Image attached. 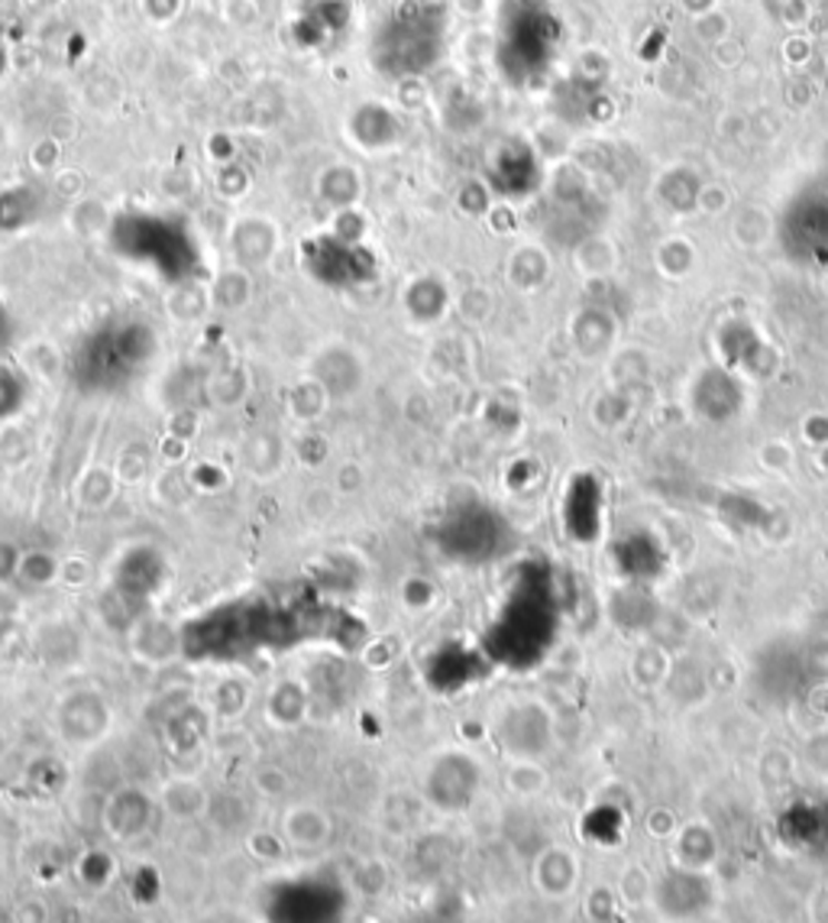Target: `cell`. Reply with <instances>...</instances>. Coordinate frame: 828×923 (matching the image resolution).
I'll list each match as a JSON object with an SVG mask.
<instances>
[{
  "label": "cell",
  "mask_w": 828,
  "mask_h": 923,
  "mask_svg": "<svg viewBox=\"0 0 828 923\" xmlns=\"http://www.w3.org/2000/svg\"><path fill=\"white\" fill-rule=\"evenodd\" d=\"M435 7L428 3H408L382 27L372 52H379V65L389 75H418L428 65H435L440 49V27H437Z\"/></svg>",
  "instance_id": "6da1fadb"
},
{
  "label": "cell",
  "mask_w": 828,
  "mask_h": 923,
  "mask_svg": "<svg viewBox=\"0 0 828 923\" xmlns=\"http://www.w3.org/2000/svg\"><path fill=\"white\" fill-rule=\"evenodd\" d=\"M308 376H315L317 383L327 389L330 399H347V396L359 393V386L366 379V366H362V357L356 354L354 347L327 344L315 354Z\"/></svg>",
  "instance_id": "7a4b0ae2"
},
{
  "label": "cell",
  "mask_w": 828,
  "mask_h": 923,
  "mask_svg": "<svg viewBox=\"0 0 828 923\" xmlns=\"http://www.w3.org/2000/svg\"><path fill=\"white\" fill-rule=\"evenodd\" d=\"M282 833L295 849H320L330 840V816L315 803H298L285 813Z\"/></svg>",
  "instance_id": "3957f363"
},
{
  "label": "cell",
  "mask_w": 828,
  "mask_h": 923,
  "mask_svg": "<svg viewBox=\"0 0 828 923\" xmlns=\"http://www.w3.org/2000/svg\"><path fill=\"white\" fill-rule=\"evenodd\" d=\"M278 246L276 224L263 221V217H246L234 227V253L243 266H259L266 260H273Z\"/></svg>",
  "instance_id": "277c9868"
},
{
  "label": "cell",
  "mask_w": 828,
  "mask_h": 923,
  "mask_svg": "<svg viewBox=\"0 0 828 923\" xmlns=\"http://www.w3.org/2000/svg\"><path fill=\"white\" fill-rule=\"evenodd\" d=\"M159 801L165 807V813H172L175 820H195L204 816L211 807V794L201 788V781L195 778H172L162 784Z\"/></svg>",
  "instance_id": "5b68a950"
},
{
  "label": "cell",
  "mask_w": 828,
  "mask_h": 923,
  "mask_svg": "<svg viewBox=\"0 0 828 923\" xmlns=\"http://www.w3.org/2000/svg\"><path fill=\"white\" fill-rule=\"evenodd\" d=\"M285 464V444L278 438L276 432H259L253 438H246L243 444V467L259 477V480H269L276 477Z\"/></svg>",
  "instance_id": "8992f818"
},
{
  "label": "cell",
  "mask_w": 828,
  "mask_h": 923,
  "mask_svg": "<svg viewBox=\"0 0 828 923\" xmlns=\"http://www.w3.org/2000/svg\"><path fill=\"white\" fill-rule=\"evenodd\" d=\"M305 710H308V693L298 681H278L269 690L266 713L276 726H298L305 720Z\"/></svg>",
  "instance_id": "52a82bcc"
},
{
  "label": "cell",
  "mask_w": 828,
  "mask_h": 923,
  "mask_svg": "<svg viewBox=\"0 0 828 923\" xmlns=\"http://www.w3.org/2000/svg\"><path fill=\"white\" fill-rule=\"evenodd\" d=\"M327 405H330V396L315 376H305L288 389V415L301 425H315L317 418H324Z\"/></svg>",
  "instance_id": "ba28073f"
},
{
  "label": "cell",
  "mask_w": 828,
  "mask_h": 923,
  "mask_svg": "<svg viewBox=\"0 0 828 923\" xmlns=\"http://www.w3.org/2000/svg\"><path fill=\"white\" fill-rule=\"evenodd\" d=\"M120 477L114 467H104V464H94L84 470V477L79 483V499L84 509H108L120 493Z\"/></svg>",
  "instance_id": "9c48e42d"
},
{
  "label": "cell",
  "mask_w": 828,
  "mask_h": 923,
  "mask_svg": "<svg viewBox=\"0 0 828 923\" xmlns=\"http://www.w3.org/2000/svg\"><path fill=\"white\" fill-rule=\"evenodd\" d=\"M317 189H320V199L330 207H354V201L359 199V175L350 165H330L320 175Z\"/></svg>",
  "instance_id": "30bf717a"
},
{
  "label": "cell",
  "mask_w": 828,
  "mask_h": 923,
  "mask_svg": "<svg viewBox=\"0 0 828 923\" xmlns=\"http://www.w3.org/2000/svg\"><path fill=\"white\" fill-rule=\"evenodd\" d=\"M249 292H253V285H249L246 270H227V273H221L217 282H214L211 302H214L217 308H224V312H239V308H246Z\"/></svg>",
  "instance_id": "8fae6325"
},
{
  "label": "cell",
  "mask_w": 828,
  "mask_h": 923,
  "mask_svg": "<svg viewBox=\"0 0 828 923\" xmlns=\"http://www.w3.org/2000/svg\"><path fill=\"white\" fill-rule=\"evenodd\" d=\"M207 302H211V298H207L201 288H195V285H182V288H175V292H172V298H168V312H172L178 322H195V318L204 315Z\"/></svg>",
  "instance_id": "7c38bea8"
},
{
  "label": "cell",
  "mask_w": 828,
  "mask_h": 923,
  "mask_svg": "<svg viewBox=\"0 0 828 923\" xmlns=\"http://www.w3.org/2000/svg\"><path fill=\"white\" fill-rule=\"evenodd\" d=\"M20 577L30 584H52L55 577H62V564L45 551H33L20 561Z\"/></svg>",
  "instance_id": "4fadbf2b"
},
{
  "label": "cell",
  "mask_w": 828,
  "mask_h": 923,
  "mask_svg": "<svg viewBox=\"0 0 828 923\" xmlns=\"http://www.w3.org/2000/svg\"><path fill=\"white\" fill-rule=\"evenodd\" d=\"M114 470H117V477L123 486H136L140 480H146L150 457H146V450H143V447H126V450L117 457Z\"/></svg>",
  "instance_id": "5bb4252c"
},
{
  "label": "cell",
  "mask_w": 828,
  "mask_h": 923,
  "mask_svg": "<svg viewBox=\"0 0 828 923\" xmlns=\"http://www.w3.org/2000/svg\"><path fill=\"white\" fill-rule=\"evenodd\" d=\"M696 33H699L703 40H709V42L728 40V17H725V13H718V10H709V13H703V17L696 20Z\"/></svg>",
  "instance_id": "9a60e30c"
},
{
  "label": "cell",
  "mask_w": 828,
  "mask_h": 923,
  "mask_svg": "<svg viewBox=\"0 0 828 923\" xmlns=\"http://www.w3.org/2000/svg\"><path fill=\"white\" fill-rule=\"evenodd\" d=\"M362 483H366L362 467H359V464H350V460H347V464H340V467H337V474H334V489H337V493H344V496H347V493H359V489H362Z\"/></svg>",
  "instance_id": "2e32d148"
},
{
  "label": "cell",
  "mask_w": 828,
  "mask_h": 923,
  "mask_svg": "<svg viewBox=\"0 0 828 923\" xmlns=\"http://www.w3.org/2000/svg\"><path fill=\"white\" fill-rule=\"evenodd\" d=\"M20 561H23V558H20L10 545L0 541V584H7L13 574H20Z\"/></svg>",
  "instance_id": "e0dca14e"
},
{
  "label": "cell",
  "mask_w": 828,
  "mask_h": 923,
  "mask_svg": "<svg viewBox=\"0 0 828 923\" xmlns=\"http://www.w3.org/2000/svg\"><path fill=\"white\" fill-rule=\"evenodd\" d=\"M715 3H718V0H683V7H686L689 13H699V17L715 10Z\"/></svg>",
  "instance_id": "ac0fdd59"
}]
</instances>
